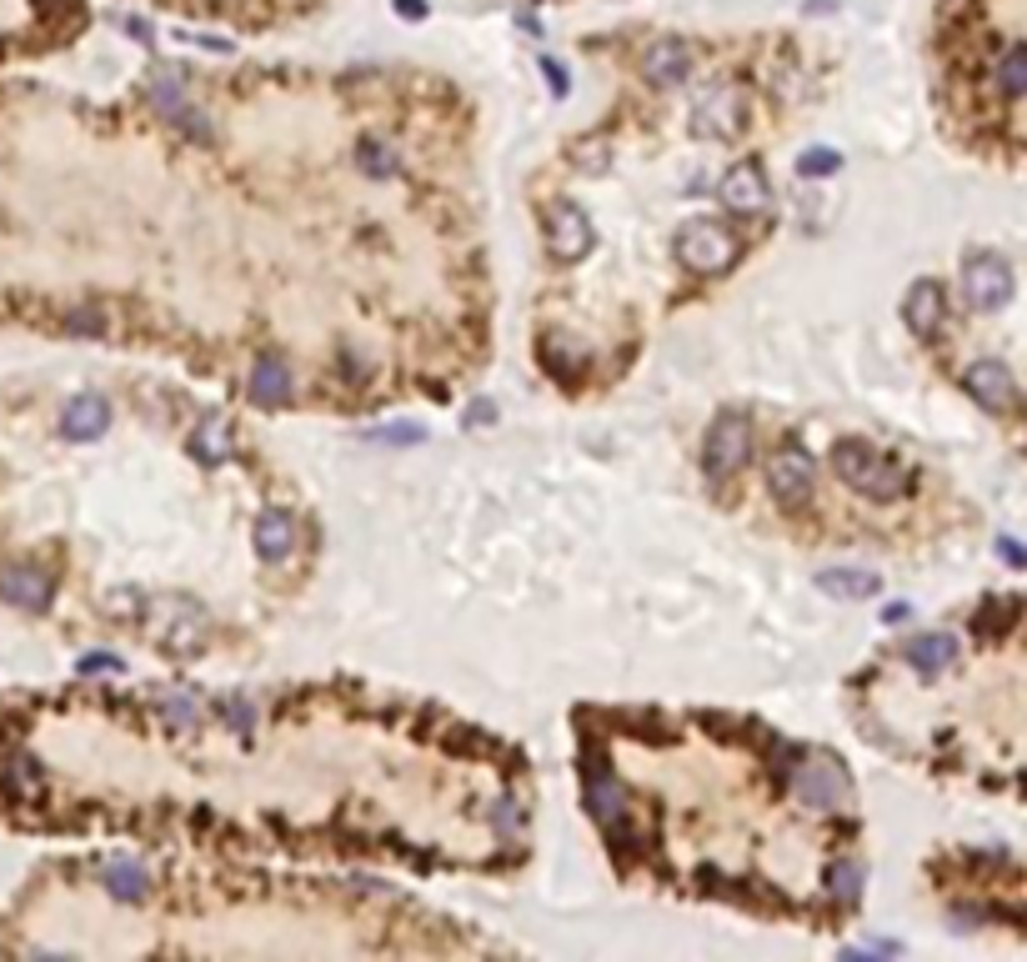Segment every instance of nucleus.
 <instances>
[{
	"instance_id": "3",
	"label": "nucleus",
	"mask_w": 1027,
	"mask_h": 962,
	"mask_svg": "<svg viewBox=\"0 0 1027 962\" xmlns=\"http://www.w3.org/2000/svg\"><path fill=\"white\" fill-rule=\"evenodd\" d=\"M737 236L722 231V226L712 221H692L682 226V236H676V256H682V266L697 276H712V271H727L732 261H737Z\"/></svg>"
},
{
	"instance_id": "2",
	"label": "nucleus",
	"mask_w": 1027,
	"mask_h": 962,
	"mask_svg": "<svg viewBox=\"0 0 1027 962\" xmlns=\"http://www.w3.org/2000/svg\"><path fill=\"white\" fill-rule=\"evenodd\" d=\"M747 461H752V421L741 417V412H722V417L712 421V431H707V456H702L707 477L727 481V477H737Z\"/></svg>"
},
{
	"instance_id": "19",
	"label": "nucleus",
	"mask_w": 1027,
	"mask_h": 962,
	"mask_svg": "<svg viewBox=\"0 0 1027 962\" xmlns=\"http://www.w3.org/2000/svg\"><path fill=\"white\" fill-rule=\"evenodd\" d=\"M402 15H411V21H417V15H421V0H402Z\"/></svg>"
},
{
	"instance_id": "4",
	"label": "nucleus",
	"mask_w": 1027,
	"mask_h": 962,
	"mask_svg": "<svg viewBox=\"0 0 1027 962\" xmlns=\"http://www.w3.org/2000/svg\"><path fill=\"white\" fill-rule=\"evenodd\" d=\"M963 296L973 312H998V306H1007V296H1013V271H1007V261L992 256V251H982V256H967L963 266Z\"/></svg>"
},
{
	"instance_id": "16",
	"label": "nucleus",
	"mask_w": 1027,
	"mask_h": 962,
	"mask_svg": "<svg viewBox=\"0 0 1027 962\" xmlns=\"http://www.w3.org/2000/svg\"><path fill=\"white\" fill-rule=\"evenodd\" d=\"M822 586H827L833 597H872V592H877V577L872 572H827Z\"/></svg>"
},
{
	"instance_id": "18",
	"label": "nucleus",
	"mask_w": 1027,
	"mask_h": 962,
	"mask_svg": "<svg viewBox=\"0 0 1027 962\" xmlns=\"http://www.w3.org/2000/svg\"><path fill=\"white\" fill-rule=\"evenodd\" d=\"M1013 617H1017V607H982L977 611V632H998V626H1013Z\"/></svg>"
},
{
	"instance_id": "8",
	"label": "nucleus",
	"mask_w": 1027,
	"mask_h": 962,
	"mask_svg": "<svg viewBox=\"0 0 1027 962\" xmlns=\"http://www.w3.org/2000/svg\"><path fill=\"white\" fill-rule=\"evenodd\" d=\"M642 71H647L651 86H682L692 71V51L687 40H657L647 51V61H642Z\"/></svg>"
},
{
	"instance_id": "11",
	"label": "nucleus",
	"mask_w": 1027,
	"mask_h": 962,
	"mask_svg": "<svg viewBox=\"0 0 1027 962\" xmlns=\"http://www.w3.org/2000/svg\"><path fill=\"white\" fill-rule=\"evenodd\" d=\"M992 91L1007 96V101H1023L1027 96V46H1007L992 61Z\"/></svg>"
},
{
	"instance_id": "10",
	"label": "nucleus",
	"mask_w": 1027,
	"mask_h": 962,
	"mask_svg": "<svg viewBox=\"0 0 1027 962\" xmlns=\"http://www.w3.org/2000/svg\"><path fill=\"white\" fill-rule=\"evenodd\" d=\"M908 326L917 331V337H933L937 326H942V316H948V301H942V287L937 281H917V287L908 291Z\"/></svg>"
},
{
	"instance_id": "1",
	"label": "nucleus",
	"mask_w": 1027,
	"mask_h": 962,
	"mask_svg": "<svg viewBox=\"0 0 1027 962\" xmlns=\"http://www.w3.org/2000/svg\"><path fill=\"white\" fill-rule=\"evenodd\" d=\"M833 467H837V477H842L847 486H858V492L872 496V502H892V496L908 492L902 467H892L887 456H877L872 446H862V442H842V446H837Z\"/></svg>"
},
{
	"instance_id": "7",
	"label": "nucleus",
	"mask_w": 1027,
	"mask_h": 962,
	"mask_svg": "<svg viewBox=\"0 0 1027 962\" xmlns=\"http://www.w3.org/2000/svg\"><path fill=\"white\" fill-rule=\"evenodd\" d=\"M0 602L40 611L51 602V577L40 572V567H26V561H21V567H5V572H0Z\"/></svg>"
},
{
	"instance_id": "17",
	"label": "nucleus",
	"mask_w": 1027,
	"mask_h": 962,
	"mask_svg": "<svg viewBox=\"0 0 1027 962\" xmlns=\"http://www.w3.org/2000/svg\"><path fill=\"white\" fill-rule=\"evenodd\" d=\"M195 452H201V461H221V456H226V421L221 417H211L206 427H201Z\"/></svg>"
},
{
	"instance_id": "14",
	"label": "nucleus",
	"mask_w": 1027,
	"mask_h": 962,
	"mask_svg": "<svg viewBox=\"0 0 1027 962\" xmlns=\"http://www.w3.org/2000/svg\"><path fill=\"white\" fill-rule=\"evenodd\" d=\"M958 657V642L948 637V632H933V637H912L908 642V662L917 667V672H942V667Z\"/></svg>"
},
{
	"instance_id": "12",
	"label": "nucleus",
	"mask_w": 1027,
	"mask_h": 962,
	"mask_svg": "<svg viewBox=\"0 0 1027 962\" xmlns=\"http://www.w3.org/2000/svg\"><path fill=\"white\" fill-rule=\"evenodd\" d=\"M105 421H111V412H105L101 396H80V402H71V412H65V436L71 442H91V436H101Z\"/></svg>"
},
{
	"instance_id": "9",
	"label": "nucleus",
	"mask_w": 1027,
	"mask_h": 962,
	"mask_svg": "<svg viewBox=\"0 0 1027 962\" xmlns=\"http://www.w3.org/2000/svg\"><path fill=\"white\" fill-rule=\"evenodd\" d=\"M722 201H727L732 211H741V216H752V211L768 206V186H762V170L757 166H732L727 181H722Z\"/></svg>"
},
{
	"instance_id": "13",
	"label": "nucleus",
	"mask_w": 1027,
	"mask_h": 962,
	"mask_svg": "<svg viewBox=\"0 0 1027 962\" xmlns=\"http://www.w3.org/2000/svg\"><path fill=\"white\" fill-rule=\"evenodd\" d=\"M551 221H557V256L561 261H572V256H582L586 251V241H592V226H586V216L576 206H557L551 211Z\"/></svg>"
},
{
	"instance_id": "15",
	"label": "nucleus",
	"mask_w": 1027,
	"mask_h": 962,
	"mask_svg": "<svg viewBox=\"0 0 1027 962\" xmlns=\"http://www.w3.org/2000/svg\"><path fill=\"white\" fill-rule=\"evenodd\" d=\"M256 552L266 561H281L291 552V521L287 517H266L256 527Z\"/></svg>"
},
{
	"instance_id": "5",
	"label": "nucleus",
	"mask_w": 1027,
	"mask_h": 962,
	"mask_svg": "<svg viewBox=\"0 0 1027 962\" xmlns=\"http://www.w3.org/2000/svg\"><path fill=\"white\" fill-rule=\"evenodd\" d=\"M768 481H772V492H777L782 507H807V496H812V456H807L802 446H782V452L772 456Z\"/></svg>"
},
{
	"instance_id": "6",
	"label": "nucleus",
	"mask_w": 1027,
	"mask_h": 962,
	"mask_svg": "<svg viewBox=\"0 0 1027 962\" xmlns=\"http://www.w3.org/2000/svg\"><path fill=\"white\" fill-rule=\"evenodd\" d=\"M963 387L973 391V402H982L988 412H1007V406H1013V371L1002 362H973Z\"/></svg>"
}]
</instances>
